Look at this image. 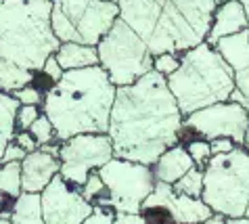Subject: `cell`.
Instances as JSON below:
<instances>
[{"instance_id": "6da1fadb", "label": "cell", "mask_w": 249, "mask_h": 224, "mask_svg": "<svg viewBox=\"0 0 249 224\" xmlns=\"http://www.w3.org/2000/svg\"><path fill=\"white\" fill-rule=\"evenodd\" d=\"M182 120L165 78L153 69L134 84L115 88L107 128L113 157L153 166L165 149L182 145Z\"/></svg>"}, {"instance_id": "7a4b0ae2", "label": "cell", "mask_w": 249, "mask_h": 224, "mask_svg": "<svg viewBox=\"0 0 249 224\" xmlns=\"http://www.w3.org/2000/svg\"><path fill=\"white\" fill-rule=\"evenodd\" d=\"M53 0H0V90L32 84L61 42L51 30Z\"/></svg>"}, {"instance_id": "3957f363", "label": "cell", "mask_w": 249, "mask_h": 224, "mask_svg": "<svg viewBox=\"0 0 249 224\" xmlns=\"http://www.w3.org/2000/svg\"><path fill=\"white\" fill-rule=\"evenodd\" d=\"M222 0H117L120 19L142 38L149 53H176L205 42Z\"/></svg>"}, {"instance_id": "277c9868", "label": "cell", "mask_w": 249, "mask_h": 224, "mask_svg": "<svg viewBox=\"0 0 249 224\" xmlns=\"http://www.w3.org/2000/svg\"><path fill=\"white\" fill-rule=\"evenodd\" d=\"M115 86L101 65L63 72L44 93L42 113L51 120L57 143L75 134H107Z\"/></svg>"}, {"instance_id": "5b68a950", "label": "cell", "mask_w": 249, "mask_h": 224, "mask_svg": "<svg viewBox=\"0 0 249 224\" xmlns=\"http://www.w3.org/2000/svg\"><path fill=\"white\" fill-rule=\"evenodd\" d=\"M182 115H189L207 105L228 101L234 88V72L207 42L180 55V65L165 78Z\"/></svg>"}, {"instance_id": "8992f818", "label": "cell", "mask_w": 249, "mask_h": 224, "mask_svg": "<svg viewBox=\"0 0 249 224\" xmlns=\"http://www.w3.org/2000/svg\"><path fill=\"white\" fill-rule=\"evenodd\" d=\"M201 201L224 218L245 216L249 204V151L245 147H234L232 151L207 159Z\"/></svg>"}, {"instance_id": "52a82bcc", "label": "cell", "mask_w": 249, "mask_h": 224, "mask_svg": "<svg viewBox=\"0 0 249 224\" xmlns=\"http://www.w3.org/2000/svg\"><path fill=\"white\" fill-rule=\"evenodd\" d=\"M96 55L101 69L115 88L134 84L141 75L153 69V55L149 53L147 44L120 17L96 44Z\"/></svg>"}, {"instance_id": "ba28073f", "label": "cell", "mask_w": 249, "mask_h": 224, "mask_svg": "<svg viewBox=\"0 0 249 224\" xmlns=\"http://www.w3.org/2000/svg\"><path fill=\"white\" fill-rule=\"evenodd\" d=\"M120 17L117 2L107 0H53L51 30L59 42L96 46Z\"/></svg>"}, {"instance_id": "9c48e42d", "label": "cell", "mask_w": 249, "mask_h": 224, "mask_svg": "<svg viewBox=\"0 0 249 224\" xmlns=\"http://www.w3.org/2000/svg\"><path fill=\"white\" fill-rule=\"evenodd\" d=\"M96 172L107 188V199L103 207L113 209L115 214H138L142 201L153 193L157 183L151 166L120 157H111Z\"/></svg>"}, {"instance_id": "30bf717a", "label": "cell", "mask_w": 249, "mask_h": 224, "mask_svg": "<svg viewBox=\"0 0 249 224\" xmlns=\"http://www.w3.org/2000/svg\"><path fill=\"white\" fill-rule=\"evenodd\" d=\"M59 176L73 187H82L88 174L113 157L109 134H75L59 143Z\"/></svg>"}, {"instance_id": "8fae6325", "label": "cell", "mask_w": 249, "mask_h": 224, "mask_svg": "<svg viewBox=\"0 0 249 224\" xmlns=\"http://www.w3.org/2000/svg\"><path fill=\"white\" fill-rule=\"evenodd\" d=\"M182 124L186 132H193V134H197L199 138H205V141L231 138L234 145L243 147L245 132L249 126V115L241 105L232 101H222L184 115Z\"/></svg>"}, {"instance_id": "7c38bea8", "label": "cell", "mask_w": 249, "mask_h": 224, "mask_svg": "<svg viewBox=\"0 0 249 224\" xmlns=\"http://www.w3.org/2000/svg\"><path fill=\"white\" fill-rule=\"evenodd\" d=\"M44 224H80L92 214L94 205L82 197L80 188L57 174L40 193Z\"/></svg>"}, {"instance_id": "4fadbf2b", "label": "cell", "mask_w": 249, "mask_h": 224, "mask_svg": "<svg viewBox=\"0 0 249 224\" xmlns=\"http://www.w3.org/2000/svg\"><path fill=\"white\" fill-rule=\"evenodd\" d=\"M151 205L165 207L174 224H201L213 214L199 197L180 195L172 191V185L165 183H155L153 193L142 201L141 207H151Z\"/></svg>"}, {"instance_id": "5bb4252c", "label": "cell", "mask_w": 249, "mask_h": 224, "mask_svg": "<svg viewBox=\"0 0 249 224\" xmlns=\"http://www.w3.org/2000/svg\"><path fill=\"white\" fill-rule=\"evenodd\" d=\"M59 143L38 147L21 159V191L42 193V188L59 174Z\"/></svg>"}, {"instance_id": "9a60e30c", "label": "cell", "mask_w": 249, "mask_h": 224, "mask_svg": "<svg viewBox=\"0 0 249 224\" xmlns=\"http://www.w3.org/2000/svg\"><path fill=\"white\" fill-rule=\"evenodd\" d=\"M241 30H247V17L239 0H222L212 15L210 32L205 36V42L213 46L220 38L237 34Z\"/></svg>"}, {"instance_id": "2e32d148", "label": "cell", "mask_w": 249, "mask_h": 224, "mask_svg": "<svg viewBox=\"0 0 249 224\" xmlns=\"http://www.w3.org/2000/svg\"><path fill=\"white\" fill-rule=\"evenodd\" d=\"M195 166L193 164L191 155L186 153L184 145H174L170 149H165L161 155H159L151 170H153V176L157 183H165V185H174L178 178H182L191 168Z\"/></svg>"}, {"instance_id": "e0dca14e", "label": "cell", "mask_w": 249, "mask_h": 224, "mask_svg": "<svg viewBox=\"0 0 249 224\" xmlns=\"http://www.w3.org/2000/svg\"><path fill=\"white\" fill-rule=\"evenodd\" d=\"M213 48L232 72L249 67V30H241L237 34L220 38Z\"/></svg>"}, {"instance_id": "ac0fdd59", "label": "cell", "mask_w": 249, "mask_h": 224, "mask_svg": "<svg viewBox=\"0 0 249 224\" xmlns=\"http://www.w3.org/2000/svg\"><path fill=\"white\" fill-rule=\"evenodd\" d=\"M54 59H57V63L61 65L63 72L99 65L96 46L80 44V42H61L59 48L54 51Z\"/></svg>"}, {"instance_id": "d6986e66", "label": "cell", "mask_w": 249, "mask_h": 224, "mask_svg": "<svg viewBox=\"0 0 249 224\" xmlns=\"http://www.w3.org/2000/svg\"><path fill=\"white\" fill-rule=\"evenodd\" d=\"M9 220L13 224H44L40 193H21L13 199Z\"/></svg>"}, {"instance_id": "ffe728a7", "label": "cell", "mask_w": 249, "mask_h": 224, "mask_svg": "<svg viewBox=\"0 0 249 224\" xmlns=\"http://www.w3.org/2000/svg\"><path fill=\"white\" fill-rule=\"evenodd\" d=\"M19 103L13 94H6L0 90V157H2L4 147L15 136V113Z\"/></svg>"}, {"instance_id": "44dd1931", "label": "cell", "mask_w": 249, "mask_h": 224, "mask_svg": "<svg viewBox=\"0 0 249 224\" xmlns=\"http://www.w3.org/2000/svg\"><path fill=\"white\" fill-rule=\"evenodd\" d=\"M0 193L4 197L15 199L21 191V162L0 164Z\"/></svg>"}, {"instance_id": "7402d4cb", "label": "cell", "mask_w": 249, "mask_h": 224, "mask_svg": "<svg viewBox=\"0 0 249 224\" xmlns=\"http://www.w3.org/2000/svg\"><path fill=\"white\" fill-rule=\"evenodd\" d=\"M172 191L186 195V197H199L201 199V191H203V170L197 166H193L182 178H178L172 185Z\"/></svg>"}, {"instance_id": "603a6c76", "label": "cell", "mask_w": 249, "mask_h": 224, "mask_svg": "<svg viewBox=\"0 0 249 224\" xmlns=\"http://www.w3.org/2000/svg\"><path fill=\"white\" fill-rule=\"evenodd\" d=\"M80 193H82V197H84L88 204H92V205H105V199H107V188L105 185H103V180L99 176V172H90L88 174V178L84 180V185L80 187Z\"/></svg>"}, {"instance_id": "cb8c5ba5", "label": "cell", "mask_w": 249, "mask_h": 224, "mask_svg": "<svg viewBox=\"0 0 249 224\" xmlns=\"http://www.w3.org/2000/svg\"><path fill=\"white\" fill-rule=\"evenodd\" d=\"M228 101L241 105L249 115V67L241 69V72H234V88L231 96H228Z\"/></svg>"}, {"instance_id": "d4e9b609", "label": "cell", "mask_w": 249, "mask_h": 224, "mask_svg": "<svg viewBox=\"0 0 249 224\" xmlns=\"http://www.w3.org/2000/svg\"><path fill=\"white\" fill-rule=\"evenodd\" d=\"M27 132H30V134L34 136V141L38 143V147L57 143V138H54V128H53L51 120H48L44 113H40V115L36 117V122L30 126V130H27Z\"/></svg>"}, {"instance_id": "484cf974", "label": "cell", "mask_w": 249, "mask_h": 224, "mask_svg": "<svg viewBox=\"0 0 249 224\" xmlns=\"http://www.w3.org/2000/svg\"><path fill=\"white\" fill-rule=\"evenodd\" d=\"M184 145V149H186V153L191 155V159H193V164H195L197 168H201L203 170V166H205V162L212 157V151H210V141H205V138H189L186 143H182Z\"/></svg>"}, {"instance_id": "4316f807", "label": "cell", "mask_w": 249, "mask_h": 224, "mask_svg": "<svg viewBox=\"0 0 249 224\" xmlns=\"http://www.w3.org/2000/svg\"><path fill=\"white\" fill-rule=\"evenodd\" d=\"M178 65H180V55H176V53H161L153 57V72L163 75V78L174 74Z\"/></svg>"}, {"instance_id": "83f0119b", "label": "cell", "mask_w": 249, "mask_h": 224, "mask_svg": "<svg viewBox=\"0 0 249 224\" xmlns=\"http://www.w3.org/2000/svg\"><path fill=\"white\" fill-rule=\"evenodd\" d=\"M42 113V109L36 105H19L15 113V132L17 130H30V126L36 122V117Z\"/></svg>"}, {"instance_id": "f1b7e54d", "label": "cell", "mask_w": 249, "mask_h": 224, "mask_svg": "<svg viewBox=\"0 0 249 224\" xmlns=\"http://www.w3.org/2000/svg\"><path fill=\"white\" fill-rule=\"evenodd\" d=\"M13 96L17 99L19 105H36V107H40V105H42V99H44V94L40 93L34 84H27V86L15 90Z\"/></svg>"}, {"instance_id": "f546056e", "label": "cell", "mask_w": 249, "mask_h": 224, "mask_svg": "<svg viewBox=\"0 0 249 224\" xmlns=\"http://www.w3.org/2000/svg\"><path fill=\"white\" fill-rule=\"evenodd\" d=\"M113 216L115 212L109 207H101V205H94L92 214L88 216V218H84L80 224H111L113 222Z\"/></svg>"}, {"instance_id": "4dcf8cb0", "label": "cell", "mask_w": 249, "mask_h": 224, "mask_svg": "<svg viewBox=\"0 0 249 224\" xmlns=\"http://www.w3.org/2000/svg\"><path fill=\"white\" fill-rule=\"evenodd\" d=\"M40 74H42L51 84H54V82L61 80V75H63V69H61V65L57 63V59H54V55H51V57L44 61V65L40 67Z\"/></svg>"}, {"instance_id": "1f68e13d", "label": "cell", "mask_w": 249, "mask_h": 224, "mask_svg": "<svg viewBox=\"0 0 249 224\" xmlns=\"http://www.w3.org/2000/svg\"><path fill=\"white\" fill-rule=\"evenodd\" d=\"M13 143L21 147L25 153H32V151H36V149H38V143L34 141V136H32L27 130H17V132H15V136H13Z\"/></svg>"}, {"instance_id": "d6a6232c", "label": "cell", "mask_w": 249, "mask_h": 224, "mask_svg": "<svg viewBox=\"0 0 249 224\" xmlns=\"http://www.w3.org/2000/svg\"><path fill=\"white\" fill-rule=\"evenodd\" d=\"M27 155V153L21 149L19 145L15 143H9L4 147V151H2V157H0V164H9V162H21V159Z\"/></svg>"}, {"instance_id": "836d02e7", "label": "cell", "mask_w": 249, "mask_h": 224, "mask_svg": "<svg viewBox=\"0 0 249 224\" xmlns=\"http://www.w3.org/2000/svg\"><path fill=\"white\" fill-rule=\"evenodd\" d=\"M234 147H239V145H234L231 138H213V141H210V151H212V155H222V153L232 151Z\"/></svg>"}, {"instance_id": "e575fe53", "label": "cell", "mask_w": 249, "mask_h": 224, "mask_svg": "<svg viewBox=\"0 0 249 224\" xmlns=\"http://www.w3.org/2000/svg\"><path fill=\"white\" fill-rule=\"evenodd\" d=\"M111 224H147V220L142 218L141 212H138V214H122V212H117L113 216Z\"/></svg>"}, {"instance_id": "d590c367", "label": "cell", "mask_w": 249, "mask_h": 224, "mask_svg": "<svg viewBox=\"0 0 249 224\" xmlns=\"http://www.w3.org/2000/svg\"><path fill=\"white\" fill-rule=\"evenodd\" d=\"M201 224H226V218L220 216V214H212L210 218H207L205 222H201Z\"/></svg>"}, {"instance_id": "8d00e7d4", "label": "cell", "mask_w": 249, "mask_h": 224, "mask_svg": "<svg viewBox=\"0 0 249 224\" xmlns=\"http://www.w3.org/2000/svg\"><path fill=\"white\" fill-rule=\"evenodd\" d=\"M226 224H249V220L245 216H241V218H226Z\"/></svg>"}, {"instance_id": "74e56055", "label": "cell", "mask_w": 249, "mask_h": 224, "mask_svg": "<svg viewBox=\"0 0 249 224\" xmlns=\"http://www.w3.org/2000/svg\"><path fill=\"white\" fill-rule=\"evenodd\" d=\"M241 6H243V11H245V17H247V30H249V0H239Z\"/></svg>"}, {"instance_id": "f35d334b", "label": "cell", "mask_w": 249, "mask_h": 224, "mask_svg": "<svg viewBox=\"0 0 249 224\" xmlns=\"http://www.w3.org/2000/svg\"><path fill=\"white\" fill-rule=\"evenodd\" d=\"M243 147L249 151V126H247V132H245V143H243Z\"/></svg>"}, {"instance_id": "ab89813d", "label": "cell", "mask_w": 249, "mask_h": 224, "mask_svg": "<svg viewBox=\"0 0 249 224\" xmlns=\"http://www.w3.org/2000/svg\"><path fill=\"white\" fill-rule=\"evenodd\" d=\"M2 205H4V195L0 193V212H2Z\"/></svg>"}, {"instance_id": "60d3db41", "label": "cell", "mask_w": 249, "mask_h": 224, "mask_svg": "<svg viewBox=\"0 0 249 224\" xmlns=\"http://www.w3.org/2000/svg\"><path fill=\"white\" fill-rule=\"evenodd\" d=\"M0 224H13L9 218H0Z\"/></svg>"}, {"instance_id": "b9f144b4", "label": "cell", "mask_w": 249, "mask_h": 224, "mask_svg": "<svg viewBox=\"0 0 249 224\" xmlns=\"http://www.w3.org/2000/svg\"><path fill=\"white\" fill-rule=\"evenodd\" d=\"M245 218L249 220V204H247V209H245Z\"/></svg>"}, {"instance_id": "7bdbcfd3", "label": "cell", "mask_w": 249, "mask_h": 224, "mask_svg": "<svg viewBox=\"0 0 249 224\" xmlns=\"http://www.w3.org/2000/svg\"><path fill=\"white\" fill-rule=\"evenodd\" d=\"M107 2H117V0H107Z\"/></svg>"}]
</instances>
